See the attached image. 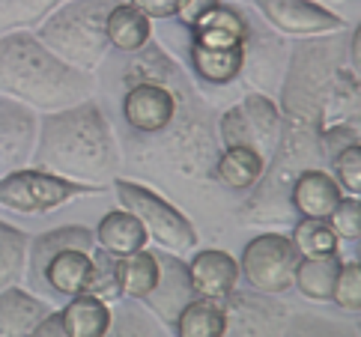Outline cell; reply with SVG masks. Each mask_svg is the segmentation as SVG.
<instances>
[{"instance_id": "cell-27", "label": "cell", "mask_w": 361, "mask_h": 337, "mask_svg": "<svg viewBox=\"0 0 361 337\" xmlns=\"http://www.w3.org/2000/svg\"><path fill=\"white\" fill-rule=\"evenodd\" d=\"M293 248L299 257H322V254H338L341 239L334 236L326 218H299L293 221Z\"/></svg>"}, {"instance_id": "cell-7", "label": "cell", "mask_w": 361, "mask_h": 337, "mask_svg": "<svg viewBox=\"0 0 361 337\" xmlns=\"http://www.w3.org/2000/svg\"><path fill=\"white\" fill-rule=\"evenodd\" d=\"M221 140L224 147L230 144L251 147L269 161L281 140V108L263 93L242 96L221 116Z\"/></svg>"}, {"instance_id": "cell-14", "label": "cell", "mask_w": 361, "mask_h": 337, "mask_svg": "<svg viewBox=\"0 0 361 337\" xmlns=\"http://www.w3.org/2000/svg\"><path fill=\"white\" fill-rule=\"evenodd\" d=\"M195 30V42L206 48H233V45H248V21H245L236 9L221 6L209 9L200 21L191 24Z\"/></svg>"}, {"instance_id": "cell-28", "label": "cell", "mask_w": 361, "mask_h": 337, "mask_svg": "<svg viewBox=\"0 0 361 337\" xmlns=\"http://www.w3.org/2000/svg\"><path fill=\"white\" fill-rule=\"evenodd\" d=\"M60 4L66 0H0V33L42 24Z\"/></svg>"}, {"instance_id": "cell-19", "label": "cell", "mask_w": 361, "mask_h": 337, "mask_svg": "<svg viewBox=\"0 0 361 337\" xmlns=\"http://www.w3.org/2000/svg\"><path fill=\"white\" fill-rule=\"evenodd\" d=\"M179 337H218L227 334V305L224 299H209V295H191L188 305L179 310L173 322Z\"/></svg>"}, {"instance_id": "cell-26", "label": "cell", "mask_w": 361, "mask_h": 337, "mask_svg": "<svg viewBox=\"0 0 361 337\" xmlns=\"http://www.w3.org/2000/svg\"><path fill=\"white\" fill-rule=\"evenodd\" d=\"M27 248L30 242L18 227L0 221V290L21 283L27 271Z\"/></svg>"}, {"instance_id": "cell-31", "label": "cell", "mask_w": 361, "mask_h": 337, "mask_svg": "<svg viewBox=\"0 0 361 337\" xmlns=\"http://www.w3.org/2000/svg\"><path fill=\"white\" fill-rule=\"evenodd\" d=\"M329 227L334 230V236L343 242H358L361 239V203L358 194H350V197H341V203L329 212Z\"/></svg>"}, {"instance_id": "cell-2", "label": "cell", "mask_w": 361, "mask_h": 337, "mask_svg": "<svg viewBox=\"0 0 361 337\" xmlns=\"http://www.w3.org/2000/svg\"><path fill=\"white\" fill-rule=\"evenodd\" d=\"M93 90V72L69 66L30 30L0 33V96L51 114L87 102Z\"/></svg>"}, {"instance_id": "cell-22", "label": "cell", "mask_w": 361, "mask_h": 337, "mask_svg": "<svg viewBox=\"0 0 361 337\" xmlns=\"http://www.w3.org/2000/svg\"><path fill=\"white\" fill-rule=\"evenodd\" d=\"M60 314H63V326H66V337H102L111 331L114 322L108 302H102L90 293L69 295V305Z\"/></svg>"}, {"instance_id": "cell-12", "label": "cell", "mask_w": 361, "mask_h": 337, "mask_svg": "<svg viewBox=\"0 0 361 337\" xmlns=\"http://www.w3.org/2000/svg\"><path fill=\"white\" fill-rule=\"evenodd\" d=\"M188 283L195 295H209V299H227L239 283V260L227 251L203 248L185 263Z\"/></svg>"}, {"instance_id": "cell-29", "label": "cell", "mask_w": 361, "mask_h": 337, "mask_svg": "<svg viewBox=\"0 0 361 337\" xmlns=\"http://www.w3.org/2000/svg\"><path fill=\"white\" fill-rule=\"evenodd\" d=\"M93 266H90V275L84 283V293L96 295L102 302H117L123 299V287L117 278V257L105 248H93Z\"/></svg>"}, {"instance_id": "cell-33", "label": "cell", "mask_w": 361, "mask_h": 337, "mask_svg": "<svg viewBox=\"0 0 361 337\" xmlns=\"http://www.w3.org/2000/svg\"><path fill=\"white\" fill-rule=\"evenodd\" d=\"M128 4L137 6L149 18H173L185 0H128Z\"/></svg>"}, {"instance_id": "cell-21", "label": "cell", "mask_w": 361, "mask_h": 337, "mask_svg": "<svg viewBox=\"0 0 361 337\" xmlns=\"http://www.w3.org/2000/svg\"><path fill=\"white\" fill-rule=\"evenodd\" d=\"M48 314V305L33 293L16 287L0 290V334H33V326Z\"/></svg>"}, {"instance_id": "cell-10", "label": "cell", "mask_w": 361, "mask_h": 337, "mask_svg": "<svg viewBox=\"0 0 361 337\" xmlns=\"http://www.w3.org/2000/svg\"><path fill=\"white\" fill-rule=\"evenodd\" d=\"M39 132V116L24 102L0 96V171H18L30 164Z\"/></svg>"}, {"instance_id": "cell-16", "label": "cell", "mask_w": 361, "mask_h": 337, "mask_svg": "<svg viewBox=\"0 0 361 337\" xmlns=\"http://www.w3.org/2000/svg\"><path fill=\"white\" fill-rule=\"evenodd\" d=\"M90 254L93 251H81V248H63L57 254H51L39 271V278L60 295H78L84 293L90 266H93Z\"/></svg>"}, {"instance_id": "cell-6", "label": "cell", "mask_w": 361, "mask_h": 337, "mask_svg": "<svg viewBox=\"0 0 361 337\" xmlns=\"http://www.w3.org/2000/svg\"><path fill=\"white\" fill-rule=\"evenodd\" d=\"M295 263H299V251L293 248L290 236L263 233V236H257L245 245L242 260H239V278L248 281V287L254 293L281 295L293 287Z\"/></svg>"}, {"instance_id": "cell-1", "label": "cell", "mask_w": 361, "mask_h": 337, "mask_svg": "<svg viewBox=\"0 0 361 337\" xmlns=\"http://www.w3.org/2000/svg\"><path fill=\"white\" fill-rule=\"evenodd\" d=\"M30 161L39 171L99 188L117 173L120 147L108 116L99 111L93 99H87L45 116L36 132Z\"/></svg>"}, {"instance_id": "cell-23", "label": "cell", "mask_w": 361, "mask_h": 337, "mask_svg": "<svg viewBox=\"0 0 361 337\" xmlns=\"http://www.w3.org/2000/svg\"><path fill=\"white\" fill-rule=\"evenodd\" d=\"M338 254H322V257H299L295 263L293 287L311 302H331V287L341 271Z\"/></svg>"}, {"instance_id": "cell-36", "label": "cell", "mask_w": 361, "mask_h": 337, "mask_svg": "<svg viewBox=\"0 0 361 337\" xmlns=\"http://www.w3.org/2000/svg\"><path fill=\"white\" fill-rule=\"evenodd\" d=\"M346 54H350L353 72L358 75V72H361V30H358V27H353V33H350V42H346Z\"/></svg>"}, {"instance_id": "cell-34", "label": "cell", "mask_w": 361, "mask_h": 337, "mask_svg": "<svg viewBox=\"0 0 361 337\" xmlns=\"http://www.w3.org/2000/svg\"><path fill=\"white\" fill-rule=\"evenodd\" d=\"M218 4H221V0H185V4L179 6V12H176V16L183 18V21L188 24V27H191V24H195V21H200V18L206 16V12H209V9H215Z\"/></svg>"}, {"instance_id": "cell-35", "label": "cell", "mask_w": 361, "mask_h": 337, "mask_svg": "<svg viewBox=\"0 0 361 337\" xmlns=\"http://www.w3.org/2000/svg\"><path fill=\"white\" fill-rule=\"evenodd\" d=\"M33 334H39V337H66L63 314H60V310H48V314L33 326Z\"/></svg>"}, {"instance_id": "cell-32", "label": "cell", "mask_w": 361, "mask_h": 337, "mask_svg": "<svg viewBox=\"0 0 361 337\" xmlns=\"http://www.w3.org/2000/svg\"><path fill=\"white\" fill-rule=\"evenodd\" d=\"M331 176L338 179L343 191L350 194L361 191V147L358 144H350L331 155Z\"/></svg>"}, {"instance_id": "cell-4", "label": "cell", "mask_w": 361, "mask_h": 337, "mask_svg": "<svg viewBox=\"0 0 361 337\" xmlns=\"http://www.w3.org/2000/svg\"><path fill=\"white\" fill-rule=\"evenodd\" d=\"M114 188H117V200L123 209H128L140 224H144L147 236L159 245L161 251L171 254H188L197 248V230L188 218L171 206L164 197H159L152 188H144L137 183H128V179H114Z\"/></svg>"}, {"instance_id": "cell-17", "label": "cell", "mask_w": 361, "mask_h": 337, "mask_svg": "<svg viewBox=\"0 0 361 337\" xmlns=\"http://www.w3.org/2000/svg\"><path fill=\"white\" fill-rule=\"evenodd\" d=\"M93 236H96V248H105L114 257L140 251V248H147V242H149L144 224L128 209H123V206L102 218L99 227L93 230Z\"/></svg>"}, {"instance_id": "cell-8", "label": "cell", "mask_w": 361, "mask_h": 337, "mask_svg": "<svg viewBox=\"0 0 361 337\" xmlns=\"http://www.w3.org/2000/svg\"><path fill=\"white\" fill-rule=\"evenodd\" d=\"M188 84L179 78L176 84H156V81H137L128 84V93L123 99L126 123L140 135H159L171 125L173 114L179 108V93Z\"/></svg>"}, {"instance_id": "cell-18", "label": "cell", "mask_w": 361, "mask_h": 337, "mask_svg": "<svg viewBox=\"0 0 361 337\" xmlns=\"http://www.w3.org/2000/svg\"><path fill=\"white\" fill-rule=\"evenodd\" d=\"M215 176L233 191H251L266 171V159L251 147L230 144L215 155Z\"/></svg>"}, {"instance_id": "cell-20", "label": "cell", "mask_w": 361, "mask_h": 337, "mask_svg": "<svg viewBox=\"0 0 361 337\" xmlns=\"http://www.w3.org/2000/svg\"><path fill=\"white\" fill-rule=\"evenodd\" d=\"M248 60V45L233 48H206L191 42V66L206 84H230L245 72Z\"/></svg>"}, {"instance_id": "cell-13", "label": "cell", "mask_w": 361, "mask_h": 337, "mask_svg": "<svg viewBox=\"0 0 361 337\" xmlns=\"http://www.w3.org/2000/svg\"><path fill=\"white\" fill-rule=\"evenodd\" d=\"M343 188L322 167H305L290 185V206L299 218H329V212L341 203Z\"/></svg>"}, {"instance_id": "cell-15", "label": "cell", "mask_w": 361, "mask_h": 337, "mask_svg": "<svg viewBox=\"0 0 361 337\" xmlns=\"http://www.w3.org/2000/svg\"><path fill=\"white\" fill-rule=\"evenodd\" d=\"M105 33H108L111 48L135 54L137 48H144L152 39V18L144 16V12L137 6H132L128 0H117L108 12Z\"/></svg>"}, {"instance_id": "cell-3", "label": "cell", "mask_w": 361, "mask_h": 337, "mask_svg": "<svg viewBox=\"0 0 361 337\" xmlns=\"http://www.w3.org/2000/svg\"><path fill=\"white\" fill-rule=\"evenodd\" d=\"M117 0H66L39 24V42L81 72H96L108 57L105 21Z\"/></svg>"}, {"instance_id": "cell-30", "label": "cell", "mask_w": 361, "mask_h": 337, "mask_svg": "<svg viewBox=\"0 0 361 337\" xmlns=\"http://www.w3.org/2000/svg\"><path fill=\"white\" fill-rule=\"evenodd\" d=\"M331 302L353 317L361 310V263H341L331 287Z\"/></svg>"}, {"instance_id": "cell-25", "label": "cell", "mask_w": 361, "mask_h": 337, "mask_svg": "<svg viewBox=\"0 0 361 337\" xmlns=\"http://www.w3.org/2000/svg\"><path fill=\"white\" fill-rule=\"evenodd\" d=\"M117 278H120L123 295L144 299V295L152 293V287H156V281H159V260H156V254L147 251V248H140V251L117 257Z\"/></svg>"}, {"instance_id": "cell-5", "label": "cell", "mask_w": 361, "mask_h": 337, "mask_svg": "<svg viewBox=\"0 0 361 337\" xmlns=\"http://www.w3.org/2000/svg\"><path fill=\"white\" fill-rule=\"evenodd\" d=\"M96 194V185L75 183V179L39 171V167H18L0 176V206L24 215H42L60 209L72 200Z\"/></svg>"}, {"instance_id": "cell-24", "label": "cell", "mask_w": 361, "mask_h": 337, "mask_svg": "<svg viewBox=\"0 0 361 337\" xmlns=\"http://www.w3.org/2000/svg\"><path fill=\"white\" fill-rule=\"evenodd\" d=\"M63 248H81V251H93L96 248V236L93 230L87 227H60V230H51L36 236L33 245L27 248V266L33 271V278H39V271L45 266V260L51 254H57Z\"/></svg>"}, {"instance_id": "cell-9", "label": "cell", "mask_w": 361, "mask_h": 337, "mask_svg": "<svg viewBox=\"0 0 361 337\" xmlns=\"http://www.w3.org/2000/svg\"><path fill=\"white\" fill-rule=\"evenodd\" d=\"M257 12L272 24L275 30L299 39L343 33V18L331 9L314 4V0H254Z\"/></svg>"}, {"instance_id": "cell-11", "label": "cell", "mask_w": 361, "mask_h": 337, "mask_svg": "<svg viewBox=\"0 0 361 337\" xmlns=\"http://www.w3.org/2000/svg\"><path fill=\"white\" fill-rule=\"evenodd\" d=\"M152 254H156V260H159V281H156V287H152V293L144 295L140 302H147L152 314H156L167 329H173L179 310L195 295L191 293V283H188V269L179 260V254L161 251V248Z\"/></svg>"}]
</instances>
